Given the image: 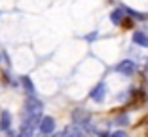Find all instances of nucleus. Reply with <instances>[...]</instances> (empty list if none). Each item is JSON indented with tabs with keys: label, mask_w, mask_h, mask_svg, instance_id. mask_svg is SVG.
I'll use <instances>...</instances> for the list:
<instances>
[{
	"label": "nucleus",
	"mask_w": 148,
	"mask_h": 137,
	"mask_svg": "<svg viewBox=\"0 0 148 137\" xmlns=\"http://www.w3.org/2000/svg\"><path fill=\"white\" fill-rule=\"evenodd\" d=\"M10 124H12V114H10V111H2V114H0V129H2V131H8Z\"/></svg>",
	"instance_id": "obj_8"
},
{
	"label": "nucleus",
	"mask_w": 148,
	"mask_h": 137,
	"mask_svg": "<svg viewBox=\"0 0 148 137\" xmlns=\"http://www.w3.org/2000/svg\"><path fill=\"white\" fill-rule=\"evenodd\" d=\"M44 109V103L40 99H36V95H29V99L25 101V116L40 114Z\"/></svg>",
	"instance_id": "obj_1"
},
{
	"label": "nucleus",
	"mask_w": 148,
	"mask_h": 137,
	"mask_svg": "<svg viewBox=\"0 0 148 137\" xmlns=\"http://www.w3.org/2000/svg\"><path fill=\"white\" fill-rule=\"evenodd\" d=\"M127 17H129V15H125V10H123V6H122V8H114L112 12H110V21H112V25H116V27L125 25Z\"/></svg>",
	"instance_id": "obj_5"
},
{
	"label": "nucleus",
	"mask_w": 148,
	"mask_h": 137,
	"mask_svg": "<svg viewBox=\"0 0 148 137\" xmlns=\"http://www.w3.org/2000/svg\"><path fill=\"white\" fill-rule=\"evenodd\" d=\"M97 36H99V32H91V34H87V36H84V38H86V40H89V42H91V40H95L97 38Z\"/></svg>",
	"instance_id": "obj_12"
},
{
	"label": "nucleus",
	"mask_w": 148,
	"mask_h": 137,
	"mask_svg": "<svg viewBox=\"0 0 148 137\" xmlns=\"http://www.w3.org/2000/svg\"><path fill=\"white\" fill-rule=\"evenodd\" d=\"M21 86L25 88V92L29 93V95H36V88H34V84H32V80L29 78V76H21Z\"/></svg>",
	"instance_id": "obj_9"
},
{
	"label": "nucleus",
	"mask_w": 148,
	"mask_h": 137,
	"mask_svg": "<svg viewBox=\"0 0 148 137\" xmlns=\"http://www.w3.org/2000/svg\"><path fill=\"white\" fill-rule=\"evenodd\" d=\"M108 137H127V133H125V131H122V129H118V131H112Z\"/></svg>",
	"instance_id": "obj_11"
},
{
	"label": "nucleus",
	"mask_w": 148,
	"mask_h": 137,
	"mask_svg": "<svg viewBox=\"0 0 148 137\" xmlns=\"http://www.w3.org/2000/svg\"><path fill=\"white\" fill-rule=\"evenodd\" d=\"M72 122L78 124V126H89L91 114H89L86 109H76V111H72Z\"/></svg>",
	"instance_id": "obj_3"
},
{
	"label": "nucleus",
	"mask_w": 148,
	"mask_h": 137,
	"mask_svg": "<svg viewBox=\"0 0 148 137\" xmlns=\"http://www.w3.org/2000/svg\"><path fill=\"white\" fill-rule=\"evenodd\" d=\"M114 124H116V126H127V124H129V116H127L125 112L120 114V116H116V118H114Z\"/></svg>",
	"instance_id": "obj_10"
},
{
	"label": "nucleus",
	"mask_w": 148,
	"mask_h": 137,
	"mask_svg": "<svg viewBox=\"0 0 148 137\" xmlns=\"http://www.w3.org/2000/svg\"><path fill=\"white\" fill-rule=\"evenodd\" d=\"M144 122H146V124H148V116H146V118H144Z\"/></svg>",
	"instance_id": "obj_13"
},
{
	"label": "nucleus",
	"mask_w": 148,
	"mask_h": 137,
	"mask_svg": "<svg viewBox=\"0 0 148 137\" xmlns=\"http://www.w3.org/2000/svg\"><path fill=\"white\" fill-rule=\"evenodd\" d=\"M114 71L120 72V74L123 76H133L137 71V63L133 61V59H123V61H120L116 67H114Z\"/></svg>",
	"instance_id": "obj_2"
},
{
	"label": "nucleus",
	"mask_w": 148,
	"mask_h": 137,
	"mask_svg": "<svg viewBox=\"0 0 148 137\" xmlns=\"http://www.w3.org/2000/svg\"><path fill=\"white\" fill-rule=\"evenodd\" d=\"M38 129H40L42 135H49V133H53V129H55V120H53L51 116H44V118L40 120Z\"/></svg>",
	"instance_id": "obj_6"
},
{
	"label": "nucleus",
	"mask_w": 148,
	"mask_h": 137,
	"mask_svg": "<svg viewBox=\"0 0 148 137\" xmlns=\"http://www.w3.org/2000/svg\"><path fill=\"white\" fill-rule=\"evenodd\" d=\"M105 97H106V84L101 80L99 84L89 92V99H93L95 103H103V101H105Z\"/></svg>",
	"instance_id": "obj_4"
},
{
	"label": "nucleus",
	"mask_w": 148,
	"mask_h": 137,
	"mask_svg": "<svg viewBox=\"0 0 148 137\" xmlns=\"http://www.w3.org/2000/svg\"><path fill=\"white\" fill-rule=\"evenodd\" d=\"M131 40H133V44L139 46V48H148V34L144 31H133Z\"/></svg>",
	"instance_id": "obj_7"
}]
</instances>
